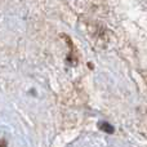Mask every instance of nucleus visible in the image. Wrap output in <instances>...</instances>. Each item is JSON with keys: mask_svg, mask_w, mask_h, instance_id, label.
<instances>
[{"mask_svg": "<svg viewBox=\"0 0 147 147\" xmlns=\"http://www.w3.org/2000/svg\"><path fill=\"white\" fill-rule=\"evenodd\" d=\"M98 128L101 130H103L105 133H109V134H110V133H114V130H115L114 127H112V125H110L109 123H106V121H101V123H99Z\"/></svg>", "mask_w": 147, "mask_h": 147, "instance_id": "f257e3e1", "label": "nucleus"}]
</instances>
